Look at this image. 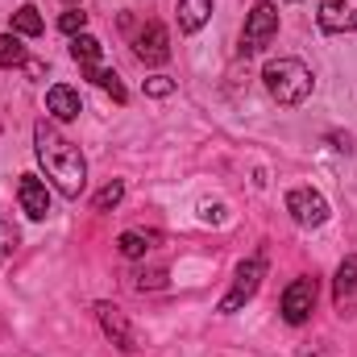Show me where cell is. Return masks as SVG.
Returning <instances> with one entry per match:
<instances>
[{
	"instance_id": "1",
	"label": "cell",
	"mask_w": 357,
	"mask_h": 357,
	"mask_svg": "<svg viewBox=\"0 0 357 357\" xmlns=\"http://www.w3.org/2000/svg\"><path fill=\"white\" fill-rule=\"evenodd\" d=\"M33 154H38L46 178L67 199H79V191L88 187V162H84V154H79V146L71 137H63L50 121H38L33 125Z\"/></svg>"
},
{
	"instance_id": "2",
	"label": "cell",
	"mask_w": 357,
	"mask_h": 357,
	"mask_svg": "<svg viewBox=\"0 0 357 357\" xmlns=\"http://www.w3.org/2000/svg\"><path fill=\"white\" fill-rule=\"evenodd\" d=\"M262 79H266V91L282 104V108H299V104L312 96V88H316L307 63H299V59H270L266 71H262Z\"/></svg>"
},
{
	"instance_id": "3",
	"label": "cell",
	"mask_w": 357,
	"mask_h": 357,
	"mask_svg": "<svg viewBox=\"0 0 357 357\" xmlns=\"http://www.w3.org/2000/svg\"><path fill=\"white\" fill-rule=\"evenodd\" d=\"M71 59L79 63V71L88 75L91 84H96V88H104L112 100H116V104H125V100H129V96H125V84H121V75L104 63V46H100L91 33L71 38Z\"/></svg>"
},
{
	"instance_id": "4",
	"label": "cell",
	"mask_w": 357,
	"mask_h": 357,
	"mask_svg": "<svg viewBox=\"0 0 357 357\" xmlns=\"http://www.w3.org/2000/svg\"><path fill=\"white\" fill-rule=\"evenodd\" d=\"M274 33H278V8L270 0H258L250 8V17H245V29H241V54L266 50L270 42H274Z\"/></svg>"
},
{
	"instance_id": "5",
	"label": "cell",
	"mask_w": 357,
	"mask_h": 357,
	"mask_svg": "<svg viewBox=\"0 0 357 357\" xmlns=\"http://www.w3.org/2000/svg\"><path fill=\"white\" fill-rule=\"evenodd\" d=\"M262 274H266V262L262 258H250V262H241L237 274H233V287H229V295L220 299V312L225 316H233L237 307H245L254 295H258V287H262Z\"/></svg>"
},
{
	"instance_id": "6",
	"label": "cell",
	"mask_w": 357,
	"mask_h": 357,
	"mask_svg": "<svg viewBox=\"0 0 357 357\" xmlns=\"http://www.w3.org/2000/svg\"><path fill=\"white\" fill-rule=\"evenodd\" d=\"M287 212L299 229H320L328 220V199L312 187H295V191H287Z\"/></svg>"
},
{
	"instance_id": "7",
	"label": "cell",
	"mask_w": 357,
	"mask_h": 357,
	"mask_svg": "<svg viewBox=\"0 0 357 357\" xmlns=\"http://www.w3.org/2000/svg\"><path fill=\"white\" fill-rule=\"evenodd\" d=\"M316 278H295L282 291V320L287 324H307V316L316 312Z\"/></svg>"
},
{
	"instance_id": "8",
	"label": "cell",
	"mask_w": 357,
	"mask_h": 357,
	"mask_svg": "<svg viewBox=\"0 0 357 357\" xmlns=\"http://www.w3.org/2000/svg\"><path fill=\"white\" fill-rule=\"evenodd\" d=\"M133 54H137L146 67H162V63L171 59V33H167L158 21H150V25L137 33V42H133Z\"/></svg>"
},
{
	"instance_id": "9",
	"label": "cell",
	"mask_w": 357,
	"mask_h": 357,
	"mask_svg": "<svg viewBox=\"0 0 357 357\" xmlns=\"http://www.w3.org/2000/svg\"><path fill=\"white\" fill-rule=\"evenodd\" d=\"M17 204L29 220H46L50 216V191L38 175H21L17 178Z\"/></svg>"
},
{
	"instance_id": "10",
	"label": "cell",
	"mask_w": 357,
	"mask_h": 357,
	"mask_svg": "<svg viewBox=\"0 0 357 357\" xmlns=\"http://www.w3.org/2000/svg\"><path fill=\"white\" fill-rule=\"evenodd\" d=\"M96 316H100V328L112 337V345L121 354H133L137 349V337H133V328H129V320H125V312L116 303H96Z\"/></svg>"
},
{
	"instance_id": "11",
	"label": "cell",
	"mask_w": 357,
	"mask_h": 357,
	"mask_svg": "<svg viewBox=\"0 0 357 357\" xmlns=\"http://www.w3.org/2000/svg\"><path fill=\"white\" fill-rule=\"evenodd\" d=\"M324 33H354L357 29V0H320L316 13Z\"/></svg>"
},
{
	"instance_id": "12",
	"label": "cell",
	"mask_w": 357,
	"mask_h": 357,
	"mask_svg": "<svg viewBox=\"0 0 357 357\" xmlns=\"http://www.w3.org/2000/svg\"><path fill=\"white\" fill-rule=\"evenodd\" d=\"M333 303L341 316H354L357 312V254H349L341 266H337V278H333Z\"/></svg>"
},
{
	"instance_id": "13",
	"label": "cell",
	"mask_w": 357,
	"mask_h": 357,
	"mask_svg": "<svg viewBox=\"0 0 357 357\" xmlns=\"http://www.w3.org/2000/svg\"><path fill=\"white\" fill-rule=\"evenodd\" d=\"M46 112H50L54 121H75V116L84 112V100H79V91L75 88L54 84V88L46 91Z\"/></svg>"
},
{
	"instance_id": "14",
	"label": "cell",
	"mask_w": 357,
	"mask_h": 357,
	"mask_svg": "<svg viewBox=\"0 0 357 357\" xmlns=\"http://www.w3.org/2000/svg\"><path fill=\"white\" fill-rule=\"evenodd\" d=\"M212 17V0H178V29L183 33H199Z\"/></svg>"
},
{
	"instance_id": "15",
	"label": "cell",
	"mask_w": 357,
	"mask_h": 357,
	"mask_svg": "<svg viewBox=\"0 0 357 357\" xmlns=\"http://www.w3.org/2000/svg\"><path fill=\"white\" fill-rule=\"evenodd\" d=\"M46 29V21H42V13L33 8V4H21L17 13H13V33H21V38H38Z\"/></svg>"
},
{
	"instance_id": "16",
	"label": "cell",
	"mask_w": 357,
	"mask_h": 357,
	"mask_svg": "<svg viewBox=\"0 0 357 357\" xmlns=\"http://www.w3.org/2000/svg\"><path fill=\"white\" fill-rule=\"evenodd\" d=\"M0 67L13 71V67H25V46L17 33H0Z\"/></svg>"
},
{
	"instance_id": "17",
	"label": "cell",
	"mask_w": 357,
	"mask_h": 357,
	"mask_svg": "<svg viewBox=\"0 0 357 357\" xmlns=\"http://www.w3.org/2000/svg\"><path fill=\"white\" fill-rule=\"evenodd\" d=\"M121 199H125V183H121V178H112L108 187H100V191H96L91 208H96V212H108V208H116Z\"/></svg>"
},
{
	"instance_id": "18",
	"label": "cell",
	"mask_w": 357,
	"mask_h": 357,
	"mask_svg": "<svg viewBox=\"0 0 357 357\" xmlns=\"http://www.w3.org/2000/svg\"><path fill=\"white\" fill-rule=\"evenodd\" d=\"M116 250H121L125 258H146V254H150V241H146L142 233H121Z\"/></svg>"
},
{
	"instance_id": "19",
	"label": "cell",
	"mask_w": 357,
	"mask_h": 357,
	"mask_svg": "<svg viewBox=\"0 0 357 357\" xmlns=\"http://www.w3.org/2000/svg\"><path fill=\"white\" fill-rule=\"evenodd\" d=\"M84 25H88V13H79V8H67V13L59 17V29H63V33H71V38H79V33H84Z\"/></svg>"
},
{
	"instance_id": "20",
	"label": "cell",
	"mask_w": 357,
	"mask_h": 357,
	"mask_svg": "<svg viewBox=\"0 0 357 357\" xmlns=\"http://www.w3.org/2000/svg\"><path fill=\"white\" fill-rule=\"evenodd\" d=\"M142 88H146V96L162 100V96H171V91H175V79H171V75H150V79H146Z\"/></svg>"
},
{
	"instance_id": "21",
	"label": "cell",
	"mask_w": 357,
	"mask_h": 357,
	"mask_svg": "<svg viewBox=\"0 0 357 357\" xmlns=\"http://www.w3.org/2000/svg\"><path fill=\"white\" fill-rule=\"evenodd\" d=\"M13 250H17V229L8 220H0V258H8Z\"/></svg>"
},
{
	"instance_id": "22",
	"label": "cell",
	"mask_w": 357,
	"mask_h": 357,
	"mask_svg": "<svg viewBox=\"0 0 357 357\" xmlns=\"http://www.w3.org/2000/svg\"><path fill=\"white\" fill-rule=\"evenodd\" d=\"M67 4H75V0H67Z\"/></svg>"
}]
</instances>
